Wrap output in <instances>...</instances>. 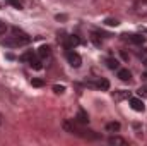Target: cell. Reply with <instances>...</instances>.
<instances>
[{
  "label": "cell",
  "instance_id": "6da1fadb",
  "mask_svg": "<svg viewBox=\"0 0 147 146\" xmlns=\"http://www.w3.org/2000/svg\"><path fill=\"white\" fill-rule=\"evenodd\" d=\"M63 129L70 134H75L79 138H84V139H99V134H96L94 131H89V129H84L82 124L79 122H65L63 124Z\"/></svg>",
  "mask_w": 147,
  "mask_h": 146
},
{
  "label": "cell",
  "instance_id": "7a4b0ae2",
  "mask_svg": "<svg viewBox=\"0 0 147 146\" xmlns=\"http://www.w3.org/2000/svg\"><path fill=\"white\" fill-rule=\"evenodd\" d=\"M29 41H31V38L28 36L26 33L19 31L17 28H14V29H12V35H9V36L3 38V45H5V46H9V48H19V46H26Z\"/></svg>",
  "mask_w": 147,
  "mask_h": 146
},
{
  "label": "cell",
  "instance_id": "3957f363",
  "mask_svg": "<svg viewBox=\"0 0 147 146\" xmlns=\"http://www.w3.org/2000/svg\"><path fill=\"white\" fill-rule=\"evenodd\" d=\"M132 10L137 17H147V0H135Z\"/></svg>",
  "mask_w": 147,
  "mask_h": 146
},
{
  "label": "cell",
  "instance_id": "277c9868",
  "mask_svg": "<svg viewBox=\"0 0 147 146\" xmlns=\"http://www.w3.org/2000/svg\"><path fill=\"white\" fill-rule=\"evenodd\" d=\"M65 57H67V60H69V64L72 65V67H80V64H82V59H80V55L77 53V52H74V48H69L67 52H65Z\"/></svg>",
  "mask_w": 147,
  "mask_h": 146
},
{
  "label": "cell",
  "instance_id": "5b68a950",
  "mask_svg": "<svg viewBox=\"0 0 147 146\" xmlns=\"http://www.w3.org/2000/svg\"><path fill=\"white\" fill-rule=\"evenodd\" d=\"M121 38L128 43H134V45H144L146 43V36L144 35H121Z\"/></svg>",
  "mask_w": 147,
  "mask_h": 146
},
{
  "label": "cell",
  "instance_id": "8992f818",
  "mask_svg": "<svg viewBox=\"0 0 147 146\" xmlns=\"http://www.w3.org/2000/svg\"><path fill=\"white\" fill-rule=\"evenodd\" d=\"M62 43H63V46L69 50V48H74V46H77V45L80 43V40L75 36V35H72V36H63V38H62Z\"/></svg>",
  "mask_w": 147,
  "mask_h": 146
},
{
  "label": "cell",
  "instance_id": "52a82bcc",
  "mask_svg": "<svg viewBox=\"0 0 147 146\" xmlns=\"http://www.w3.org/2000/svg\"><path fill=\"white\" fill-rule=\"evenodd\" d=\"M128 103H130V108L135 110V112H144L146 110V105L140 98H128Z\"/></svg>",
  "mask_w": 147,
  "mask_h": 146
},
{
  "label": "cell",
  "instance_id": "ba28073f",
  "mask_svg": "<svg viewBox=\"0 0 147 146\" xmlns=\"http://www.w3.org/2000/svg\"><path fill=\"white\" fill-rule=\"evenodd\" d=\"M38 57H39L41 60L50 59V57H51V48H50L48 45H41V46L38 48Z\"/></svg>",
  "mask_w": 147,
  "mask_h": 146
},
{
  "label": "cell",
  "instance_id": "9c48e42d",
  "mask_svg": "<svg viewBox=\"0 0 147 146\" xmlns=\"http://www.w3.org/2000/svg\"><path fill=\"white\" fill-rule=\"evenodd\" d=\"M74 120H75V122H79V124H82V126H86V124L89 122V115L80 108L79 112H77V115H75V119H74Z\"/></svg>",
  "mask_w": 147,
  "mask_h": 146
},
{
  "label": "cell",
  "instance_id": "30bf717a",
  "mask_svg": "<svg viewBox=\"0 0 147 146\" xmlns=\"http://www.w3.org/2000/svg\"><path fill=\"white\" fill-rule=\"evenodd\" d=\"M118 77L123 81V83H128L132 79V72L128 69H118Z\"/></svg>",
  "mask_w": 147,
  "mask_h": 146
},
{
  "label": "cell",
  "instance_id": "8fae6325",
  "mask_svg": "<svg viewBox=\"0 0 147 146\" xmlns=\"http://www.w3.org/2000/svg\"><path fill=\"white\" fill-rule=\"evenodd\" d=\"M108 143H110V145H121V146L128 145V141L123 139V138H120V136H110V138H108Z\"/></svg>",
  "mask_w": 147,
  "mask_h": 146
},
{
  "label": "cell",
  "instance_id": "7c38bea8",
  "mask_svg": "<svg viewBox=\"0 0 147 146\" xmlns=\"http://www.w3.org/2000/svg\"><path fill=\"white\" fill-rule=\"evenodd\" d=\"M89 86H96V88H99V89L106 91V89L110 88V83H108L106 79H99L98 83H89Z\"/></svg>",
  "mask_w": 147,
  "mask_h": 146
},
{
  "label": "cell",
  "instance_id": "4fadbf2b",
  "mask_svg": "<svg viewBox=\"0 0 147 146\" xmlns=\"http://www.w3.org/2000/svg\"><path fill=\"white\" fill-rule=\"evenodd\" d=\"M106 65H108V69H113V71L120 69V62L116 59H106Z\"/></svg>",
  "mask_w": 147,
  "mask_h": 146
},
{
  "label": "cell",
  "instance_id": "5bb4252c",
  "mask_svg": "<svg viewBox=\"0 0 147 146\" xmlns=\"http://www.w3.org/2000/svg\"><path fill=\"white\" fill-rule=\"evenodd\" d=\"M120 122H110V124H106V131L108 132H118L120 131Z\"/></svg>",
  "mask_w": 147,
  "mask_h": 146
},
{
  "label": "cell",
  "instance_id": "9a60e30c",
  "mask_svg": "<svg viewBox=\"0 0 147 146\" xmlns=\"http://www.w3.org/2000/svg\"><path fill=\"white\" fill-rule=\"evenodd\" d=\"M33 57H36V53H33V52H26L24 55H21V60H22V62H28V64H29V60H31Z\"/></svg>",
  "mask_w": 147,
  "mask_h": 146
},
{
  "label": "cell",
  "instance_id": "2e32d148",
  "mask_svg": "<svg viewBox=\"0 0 147 146\" xmlns=\"http://www.w3.org/2000/svg\"><path fill=\"white\" fill-rule=\"evenodd\" d=\"M139 59L142 60V64H144V67L147 69V50H142V52L139 53Z\"/></svg>",
  "mask_w": 147,
  "mask_h": 146
},
{
  "label": "cell",
  "instance_id": "e0dca14e",
  "mask_svg": "<svg viewBox=\"0 0 147 146\" xmlns=\"http://www.w3.org/2000/svg\"><path fill=\"white\" fill-rule=\"evenodd\" d=\"M5 33H7V24L3 21H0V36H3Z\"/></svg>",
  "mask_w": 147,
  "mask_h": 146
},
{
  "label": "cell",
  "instance_id": "ac0fdd59",
  "mask_svg": "<svg viewBox=\"0 0 147 146\" xmlns=\"http://www.w3.org/2000/svg\"><path fill=\"white\" fill-rule=\"evenodd\" d=\"M105 24H108V26H118L120 23H118V19H106Z\"/></svg>",
  "mask_w": 147,
  "mask_h": 146
},
{
  "label": "cell",
  "instance_id": "d6986e66",
  "mask_svg": "<svg viewBox=\"0 0 147 146\" xmlns=\"http://www.w3.org/2000/svg\"><path fill=\"white\" fill-rule=\"evenodd\" d=\"M53 91L60 95V93H63V91H65V86H58V84H55V86H53Z\"/></svg>",
  "mask_w": 147,
  "mask_h": 146
},
{
  "label": "cell",
  "instance_id": "ffe728a7",
  "mask_svg": "<svg viewBox=\"0 0 147 146\" xmlns=\"http://www.w3.org/2000/svg\"><path fill=\"white\" fill-rule=\"evenodd\" d=\"M7 2H9L10 5H14L16 9H22V5H21V2H19V0H7Z\"/></svg>",
  "mask_w": 147,
  "mask_h": 146
},
{
  "label": "cell",
  "instance_id": "44dd1931",
  "mask_svg": "<svg viewBox=\"0 0 147 146\" xmlns=\"http://www.w3.org/2000/svg\"><path fill=\"white\" fill-rule=\"evenodd\" d=\"M137 93H139V96H147V86H142Z\"/></svg>",
  "mask_w": 147,
  "mask_h": 146
},
{
  "label": "cell",
  "instance_id": "7402d4cb",
  "mask_svg": "<svg viewBox=\"0 0 147 146\" xmlns=\"http://www.w3.org/2000/svg\"><path fill=\"white\" fill-rule=\"evenodd\" d=\"M31 84H33V86H43V81H41V79H33Z\"/></svg>",
  "mask_w": 147,
  "mask_h": 146
},
{
  "label": "cell",
  "instance_id": "603a6c76",
  "mask_svg": "<svg viewBox=\"0 0 147 146\" xmlns=\"http://www.w3.org/2000/svg\"><path fill=\"white\" fill-rule=\"evenodd\" d=\"M0 124H2V115H0Z\"/></svg>",
  "mask_w": 147,
  "mask_h": 146
}]
</instances>
